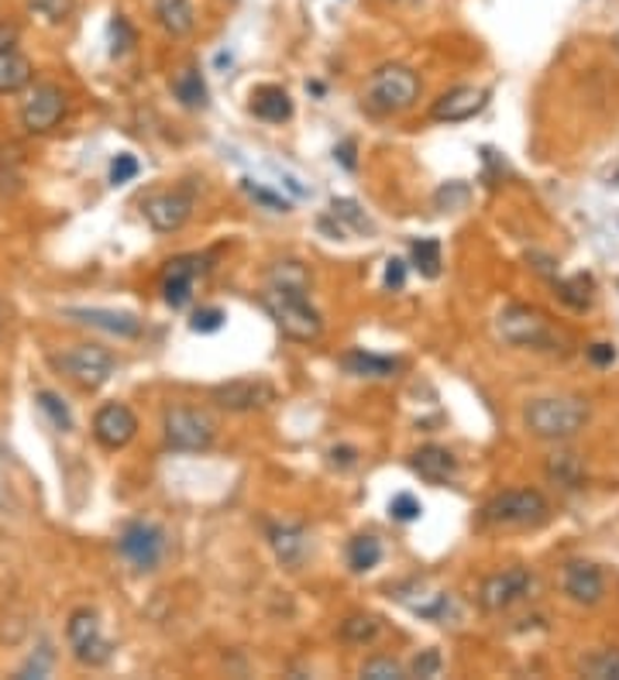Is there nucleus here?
Wrapping results in <instances>:
<instances>
[{
	"label": "nucleus",
	"instance_id": "f257e3e1",
	"mask_svg": "<svg viewBox=\"0 0 619 680\" xmlns=\"http://www.w3.org/2000/svg\"><path fill=\"white\" fill-rule=\"evenodd\" d=\"M262 306L290 340L310 344V340H317L324 333L321 314L306 299V272L293 262L272 272V286L262 293Z\"/></svg>",
	"mask_w": 619,
	"mask_h": 680
},
{
	"label": "nucleus",
	"instance_id": "f03ea898",
	"mask_svg": "<svg viewBox=\"0 0 619 680\" xmlns=\"http://www.w3.org/2000/svg\"><path fill=\"white\" fill-rule=\"evenodd\" d=\"M523 423L541 440H572L585 430L588 406L585 399H575V395H547V399H533L526 406Z\"/></svg>",
	"mask_w": 619,
	"mask_h": 680
},
{
	"label": "nucleus",
	"instance_id": "7ed1b4c3",
	"mask_svg": "<svg viewBox=\"0 0 619 680\" xmlns=\"http://www.w3.org/2000/svg\"><path fill=\"white\" fill-rule=\"evenodd\" d=\"M416 100H420V76L400 63L379 66L369 79V87H365V107L372 113H382V118L406 113Z\"/></svg>",
	"mask_w": 619,
	"mask_h": 680
},
{
	"label": "nucleus",
	"instance_id": "20e7f679",
	"mask_svg": "<svg viewBox=\"0 0 619 680\" xmlns=\"http://www.w3.org/2000/svg\"><path fill=\"white\" fill-rule=\"evenodd\" d=\"M52 364L59 368L66 379H73L79 388L94 392L110 382V375H115V368H118V358L100 344H76V348L52 354Z\"/></svg>",
	"mask_w": 619,
	"mask_h": 680
},
{
	"label": "nucleus",
	"instance_id": "39448f33",
	"mask_svg": "<svg viewBox=\"0 0 619 680\" xmlns=\"http://www.w3.org/2000/svg\"><path fill=\"white\" fill-rule=\"evenodd\" d=\"M162 434L165 443L183 453H200L214 443L217 437V423L210 413L193 409V406H169L162 416Z\"/></svg>",
	"mask_w": 619,
	"mask_h": 680
},
{
	"label": "nucleus",
	"instance_id": "423d86ee",
	"mask_svg": "<svg viewBox=\"0 0 619 680\" xmlns=\"http://www.w3.org/2000/svg\"><path fill=\"white\" fill-rule=\"evenodd\" d=\"M551 516V505L541 492L533 489H513L489 498L482 505L486 526H541Z\"/></svg>",
	"mask_w": 619,
	"mask_h": 680
},
{
	"label": "nucleus",
	"instance_id": "0eeeda50",
	"mask_svg": "<svg viewBox=\"0 0 619 680\" xmlns=\"http://www.w3.org/2000/svg\"><path fill=\"white\" fill-rule=\"evenodd\" d=\"M496 333L510 348H537V351H551L554 340H557L541 309H530V306H520V303L506 306L502 314L496 317Z\"/></svg>",
	"mask_w": 619,
	"mask_h": 680
},
{
	"label": "nucleus",
	"instance_id": "6e6552de",
	"mask_svg": "<svg viewBox=\"0 0 619 680\" xmlns=\"http://www.w3.org/2000/svg\"><path fill=\"white\" fill-rule=\"evenodd\" d=\"M66 639H69L76 663H83V667H104L110 657H115V643L100 633V618L94 608H79L69 615Z\"/></svg>",
	"mask_w": 619,
	"mask_h": 680
},
{
	"label": "nucleus",
	"instance_id": "1a4fd4ad",
	"mask_svg": "<svg viewBox=\"0 0 619 680\" xmlns=\"http://www.w3.org/2000/svg\"><path fill=\"white\" fill-rule=\"evenodd\" d=\"M118 550L134 571H155L162 553H165V533L152 523H131L121 533Z\"/></svg>",
	"mask_w": 619,
	"mask_h": 680
},
{
	"label": "nucleus",
	"instance_id": "9d476101",
	"mask_svg": "<svg viewBox=\"0 0 619 680\" xmlns=\"http://www.w3.org/2000/svg\"><path fill=\"white\" fill-rule=\"evenodd\" d=\"M533 588V574L526 567H510V571H499V574H489L478 588V605L486 612H506L510 605L523 602Z\"/></svg>",
	"mask_w": 619,
	"mask_h": 680
},
{
	"label": "nucleus",
	"instance_id": "9b49d317",
	"mask_svg": "<svg viewBox=\"0 0 619 680\" xmlns=\"http://www.w3.org/2000/svg\"><path fill=\"white\" fill-rule=\"evenodd\" d=\"M63 113H66V94L55 83H39L21 107V124L28 134H48L63 121Z\"/></svg>",
	"mask_w": 619,
	"mask_h": 680
},
{
	"label": "nucleus",
	"instance_id": "f8f14e48",
	"mask_svg": "<svg viewBox=\"0 0 619 680\" xmlns=\"http://www.w3.org/2000/svg\"><path fill=\"white\" fill-rule=\"evenodd\" d=\"M193 207H196V196L189 186H180V189H169V193H155L142 204L145 210V220L155 227L162 234H173L180 227L193 217Z\"/></svg>",
	"mask_w": 619,
	"mask_h": 680
},
{
	"label": "nucleus",
	"instance_id": "ddd939ff",
	"mask_svg": "<svg viewBox=\"0 0 619 680\" xmlns=\"http://www.w3.org/2000/svg\"><path fill=\"white\" fill-rule=\"evenodd\" d=\"M275 399V388L265 379H235L214 388V403L231 413H256Z\"/></svg>",
	"mask_w": 619,
	"mask_h": 680
},
{
	"label": "nucleus",
	"instance_id": "4468645a",
	"mask_svg": "<svg viewBox=\"0 0 619 680\" xmlns=\"http://www.w3.org/2000/svg\"><path fill=\"white\" fill-rule=\"evenodd\" d=\"M94 437L104 450H121L138 437V416L124 403H107L94 416Z\"/></svg>",
	"mask_w": 619,
	"mask_h": 680
},
{
	"label": "nucleus",
	"instance_id": "2eb2a0df",
	"mask_svg": "<svg viewBox=\"0 0 619 680\" xmlns=\"http://www.w3.org/2000/svg\"><path fill=\"white\" fill-rule=\"evenodd\" d=\"M489 94L486 90H478V87H455V90H447L444 97L434 100L431 107V118L437 124H465L471 121L478 110L486 107Z\"/></svg>",
	"mask_w": 619,
	"mask_h": 680
},
{
	"label": "nucleus",
	"instance_id": "dca6fc26",
	"mask_svg": "<svg viewBox=\"0 0 619 680\" xmlns=\"http://www.w3.org/2000/svg\"><path fill=\"white\" fill-rule=\"evenodd\" d=\"M200 272H204V259H196V254L173 259L165 268V275H162V299L173 309H183L193 299V282Z\"/></svg>",
	"mask_w": 619,
	"mask_h": 680
},
{
	"label": "nucleus",
	"instance_id": "f3484780",
	"mask_svg": "<svg viewBox=\"0 0 619 680\" xmlns=\"http://www.w3.org/2000/svg\"><path fill=\"white\" fill-rule=\"evenodd\" d=\"M561 584H565V594L578 605H599L602 594H606L602 571L588 560H572L565 567V578H561Z\"/></svg>",
	"mask_w": 619,
	"mask_h": 680
},
{
	"label": "nucleus",
	"instance_id": "a211bd4d",
	"mask_svg": "<svg viewBox=\"0 0 619 680\" xmlns=\"http://www.w3.org/2000/svg\"><path fill=\"white\" fill-rule=\"evenodd\" d=\"M410 468L427 481V485H447V481H455L458 474V461H455V453L447 450V447H420L413 458H410Z\"/></svg>",
	"mask_w": 619,
	"mask_h": 680
},
{
	"label": "nucleus",
	"instance_id": "6ab92c4d",
	"mask_svg": "<svg viewBox=\"0 0 619 680\" xmlns=\"http://www.w3.org/2000/svg\"><path fill=\"white\" fill-rule=\"evenodd\" d=\"M66 317L83 323V327H94V330H107L115 337H138L142 333V320L134 314H118V309H66Z\"/></svg>",
	"mask_w": 619,
	"mask_h": 680
},
{
	"label": "nucleus",
	"instance_id": "aec40b11",
	"mask_svg": "<svg viewBox=\"0 0 619 680\" xmlns=\"http://www.w3.org/2000/svg\"><path fill=\"white\" fill-rule=\"evenodd\" d=\"M32 63H28V55L18 52V45H8L0 48V97H11V94H21L32 87Z\"/></svg>",
	"mask_w": 619,
	"mask_h": 680
},
{
	"label": "nucleus",
	"instance_id": "412c9836",
	"mask_svg": "<svg viewBox=\"0 0 619 680\" xmlns=\"http://www.w3.org/2000/svg\"><path fill=\"white\" fill-rule=\"evenodd\" d=\"M269 544L286 567H300L306 557V529L300 523H275L269 529Z\"/></svg>",
	"mask_w": 619,
	"mask_h": 680
},
{
	"label": "nucleus",
	"instance_id": "4be33fe9",
	"mask_svg": "<svg viewBox=\"0 0 619 680\" xmlns=\"http://www.w3.org/2000/svg\"><path fill=\"white\" fill-rule=\"evenodd\" d=\"M251 113L269 124H283L293 118V100L283 87H259L251 94Z\"/></svg>",
	"mask_w": 619,
	"mask_h": 680
},
{
	"label": "nucleus",
	"instance_id": "5701e85b",
	"mask_svg": "<svg viewBox=\"0 0 619 680\" xmlns=\"http://www.w3.org/2000/svg\"><path fill=\"white\" fill-rule=\"evenodd\" d=\"M155 18L165 28V35H173V39H186L196 28L193 0H155Z\"/></svg>",
	"mask_w": 619,
	"mask_h": 680
},
{
	"label": "nucleus",
	"instance_id": "b1692460",
	"mask_svg": "<svg viewBox=\"0 0 619 680\" xmlns=\"http://www.w3.org/2000/svg\"><path fill=\"white\" fill-rule=\"evenodd\" d=\"M345 372L351 375H361V379H389L392 372H397V361L392 358H382V354H369V351H351L341 358Z\"/></svg>",
	"mask_w": 619,
	"mask_h": 680
},
{
	"label": "nucleus",
	"instance_id": "393cba45",
	"mask_svg": "<svg viewBox=\"0 0 619 680\" xmlns=\"http://www.w3.org/2000/svg\"><path fill=\"white\" fill-rule=\"evenodd\" d=\"M173 97L183 103V107H189V110H200V107H207V83H204V76H200V69H183V73H176V79H173Z\"/></svg>",
	"mask_w": 619,
	"mask_h": 680
},
{
	"label": "nucleus",
	"instance_id": "a878e982",
	"mask_svg": "<svg viewBox=\"0 0 619 680\" xmlns=\"http://www.w3.org/2000/svg\"><path fill=\"white\" fill-rule=\"evenodd\" d=\"M582 461H578V453H568V450H561L554 453V458L547 461V478L557 481L561 489H578L582 485Z\"/></svg>",
	"mask_w": 619,
	"mask_h": 680
},
{
	"label": "nucleus",
	"instance_id": "bb28decb",
	"mask_svg": "<svg viewBox=\"0 0 619 680\" xmlns=\"http://www.w3.org/2000/svg\"><path fill=\"white\" fill-rule=\"evenodd\" d=\"M379 560H382V544L376 540V536H355L351 547H348L351 571L365 574V571H372V567H379Z\"/></svg>",
	"mask_w": 619,
	"mask_h": 680
},
{
	"label": "nucleus",
	"instance_id": "cd10ccee",
	"mask_svg": "<svg viewBox=\"0 0 619 680\" xmlns=\"http://www.w3.org/2000/svg\"><path fill=\"white\" fill-rule=\"evenodd\" d=\"M413 251V268L424 278H437L441 275V241L437 238H416L410 244Z\"/></svg>",
	"mask_w": 619,
	"mask_h": 680
},
{
	"label": "nucleus",
	"instance_id": "c85d7f7f",
	"mask_svg": "<svg viewBox=\"0 0 619 680\" xmlns=\"http://www.w3.org/2000/svg\"><path fill=\"white\" fill-rule=\"evenodd\" d=\"M379 636V618L376 615H348L341 622V639L345 643H355V646H365Z\"/></svg>",
	"mask_w": 619,
	"mask_h": 680
},
{
	"label": "nucleus",
	"instance_id": "c756f323",
	"mask_svg": "<svg viewBox=\"0 0 619 680\" xmlns=\"http://www.w3.org/2000/svg\"><path fill=\"white\" fill-rule=\"evenodd\" d=\"M35 399H39V409L52 419V427L55 430H59V434H69L73 430V416H69V406L59 399V395H55V392H48V388H39V395H35Z\"/></svg>",
	"mask_w": 619,
	"mask_h": 680
},
{
	"label": "nucleus",
	"instance_id": "7c9ffc66",
	"mask_svg": "<svg viewBox=\"0 0 619 680\" xmlns=\"http://www.w3.org/2000/svg\"><path fill=\"white\" fill-rule=\"evenodd\" d=\"M582 673L596 680H619V649H599V654L582 660Z\"/></svg>",
	"mask_w": 619,
	"mask_h": 680
},
{
	"label": "nucleus",
	"instance_id": "2f4dec72",
	"mask_svg": "<svg viewBox=\"0 0 619 680\" xmlns=\"http://www.w3.org/2000/svg\"><path fill=\"white\" fill-rule=\"evenodd\" d=\"M28 11L45 24H63L76 11V0H28Z\"/></svg>",
	"mask_w": 619,
	"mask_h": 680
},
{
	"label": "nucleus",
	"instance_id": "473e14b6",
	"mask_svg": "<svg viewBox=\"0 0 619 680\" xmlns=\"http://www.w3.org/2000/svg\"><path fill=\"white\" fill-rule=\"evenodd\" d=\"M330 213H334V220H345L351 231H358V234L372 231L369 217H365V210H361L355 200H334V204H330Z\"/></svg>",
	"mask_w": 619,
	"mask_h": 680
},
{
	"label": "nucleus",
	"instance_id": "72a5a7b5",
	"mask_svg": "<svg viewBox=\"0 0 619 680\" xmlns=\"http://www.w3.org/2000/svg\"><path fill=\"white\" fill-rule=\"evenodd\" d=\"M361 677H369V680H403L406 670L397 663V660H389V657H376L361 667Z\"/></svg>",
	"mask_w": 619,
	"mask_h": 680
},
{
	"label": "nucleus",
	"instance_id": "f704fd0d",
	"mask_svg": "<svg viewBox=\"0 0 619 680\" xmlns=\"http://www.w3.org/2000/svg\"><path fill=\"white\" fill-rule=\"evenodd\" d=\"M224 320H228V314H224V309L207 306V309H196V314H193L189 330H196V333H214V330L224 327Z\"/></svg>",
	"mask_w": 619,
	"mask_h": 680
},
{
	"label": "nucleus",
	"instance_id": "c9c22d12",
	"mask_svg": "<svg viewBox=\"0 0 619 680\" xmlns=\"http://www.w3.org/2000/svg\"><path fill=\"white\" fill-rule=\"evenodd\" d=\"M434 204H437L441 210H458V207H465V204H468V186H465V183H447V186H441L437 196H434Z\"/></svg>",
	"mask_w": 619,
	"mask_h": 680
},
{
	"label": "nucleus",
	"instance_id": "e433bc0d",
	"mask_svg": "<svg viewBox=\"0 0 619 680\" xmlns=\"http://www.w3.org/2000/svg\"><path fill=\"white\" fill-rule=\"evenodd\" d=\"M441 667H444V660H441V654L437 649H424V654H416L413 657V663H410V677H441Z\"/></svg>",
	"mask_w": 619,
	"mask_h": 680
},
{
	"label": "nucleus",
	"instance_id": "4c0bfd02",
	"mask_svg": "<svg viewBox=\"0 0 619 680\" xmlns=\"http://www.w3.org/2000/svg\"><path fill=\"white\" fill-rule=\"evenodd\" d=\"M245 193L251 196V200L256 204H262L265 210H272V213H286L290 210V204L283 200V196H275V193H269V189H262V186H256L251 179H245Z\"/></svg>",
	"mask_w": 619,
	"mask_h": 680
},
{
	"label": "nucleus",
	"instance_id": "58836bf2",
	"mask_svg": "<svg viewBox=\"0 0 619 680\" xmlns=\"http://www.w3.org/2000/svg\"><path fill=\"white\" fill-rule=\"evenodd\" d=\"M138 168H142V165H138V158L134 155H118L115 162H110V186H124V183H131L134 176H138Z\"/></svg>",
	"mask_w": 619,
	"mask_h": 680
},
{
	"label": "nucleus",
	"instance_id": "ea45409f",
	"mask_svg": "<svg viewBox=\"0 0 619 680\" xmlns=\"http://www.w3.org/2000/svg\"><path fill=\"white\" fill-rule=\"evenodd\" d=\"M389 513H392V519H400V523H413V519H420V513H424V505L403 492V495H397L389 502Z\"/></svg>",
	"mask_w": 619,
	"mask_h": 680
},
{
	"label": "nucleus",
	"instance_id": "a19ab883",
	"mask_svg": "<svg viewBox=\"0 0 619 680\" xmlns=\"http://www.w3.org/2000/svg\"><path fill=\"white\" fill-rule=\"evenodd\" d=\"M110 35H115V48H110L115 55H124V52L134 45V28L128 24V18H124V14H118V18H115V24H110Z\"/></svg>",
	"mask_w": 619,
	"mask_h": 680
},
{
	"label": "nucleus",
	"instance_id": "79ce46f5",
	"mask_svg": "<svg viewBox=\"0 0 619 680\" xmlns=\"http://www.w3.org/2000/svg\"><path fill=\"white\" fill-rule=\"evenodd\" d=\"M403 282H406V262L389 259L385 262V286L389 289H403Z\"/></svg>",
	"mask_w": 619,
	"mask_h": 680
},
{
	"label": "nucleus",
	"instance_id": "37998d69",
	"mask_svg": "<svg viewBox=\"0 0 619 680\" xmlns=\"http://www.w3.org/2000/svg\"><path fill=\"white\" fill-rule=\"evenodd\" d=\"M8 45H18V28L0 21V48H8Z\"/></svg>",
	"mask_w": 619,
	"mask_h": 680
},
{
	"label": "nucleus",
	"instance_id": "c03bdc74",
	"mask_svg": "<svg viewBox=\"0 0 619 680\" xmlns=\"http://www.w3.org/2000/svg\"><path fill=\"white\" fill-rule=\"evenodd\" d=\"M334 155L341 158V165H345V168H355V165H358V162H355V141H345V145L337 149Z\"/></svg>",
	"mask_w": 619,
	"mask_h": 680
},
{
	"label": "nucleus",
	"instance_id": "a18cd8bd",
	"mask_svg": "<svg viewBox=\"0 0 619 680\" xmlns=\"http://www.w3.org/2000/svg\"><path fill=\"white\" fill-rule=\"evenodd\" d=\"M588 354H593L596 364H609V361H612V348H609V344H596Z\"/></svg>",
	"mask_w": 619,
	"mask_h": 680
},
{
	"label": "nucleus",
	"instance_id": "49530a36",
	"mask_svg": "<svg viewBox=\"0 0 619 680\" xmlns=\"http://www.w3.org/2000/svg\"><path fill=\"white\" fill-rule=\"evenodd\" d=\"M612 45H616V52H619V32H616V39H612Z\"/></svg>",
	"mask_w": 619,
	"mask_h": 680
}]
</instances>
